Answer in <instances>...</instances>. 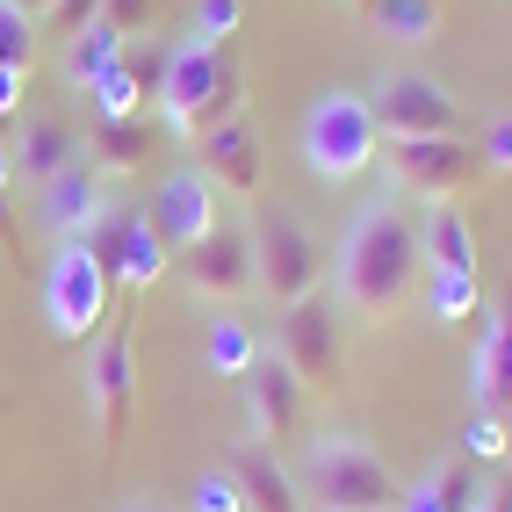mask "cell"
Segmentation results:
<instances>
[{"instance_id": "39", "label": "cell", "mask_w": 512, "mask_h": 512, "mask_svg": "<svg viewBox=\"0 0 512 512\" xmlns=\"http://www.w3.org/2000/svg\"><path fill=\"white\" fill-rule=\"evenodd\" d=\"M116 512H174V505H166V498H123Z\"/></svg>"}, {"instance_id": "40", "label": "cell", "mask_w": 512, "mask_h": 512, "mask_svg": "<svg viewBox=\"0 0 512 512\" xmlns=\"http://www.w3.org/2000/svg\"><path fill=\"white\" fill-rule=\"evenodd\" d=\"M15 8H29V15H37V22H44V15L58 8V0H15Z\"/></svg>"}, {"instance_id": "38", "label": "cell", "mask_w": 512, "mask_h": 512, "mask_svg": "<svg viewBox=\"0 0 512 512\" xmlns=\"http://www.w3.org/2000/svg\"><path fill=\"white\" fill-rule=\"evenodd\" d=\"M0 195H15V145H0Z\"/></svg>"}, {"instance_id": "11", "label": "cell", "mask_w": 512, "mask_h": 512, "mask_svg": "<svg viewBox=\"0 0 512 512\" xmlns=\"http://www.w3.org/2000/svg\"><path fill=\"white\" fill-rule=\"evenodd\" d=\"M275 354L296 368L303 390H332L339 383V303L332 296H303L275 318Z\"/></svg>"}, {"instance_id": "10", "label": "cell", "mask_w": 512, "mask_h": 512, "mask_svg": "<svg viewBox=\"0 0 512 512\" xmlns=\"http://www.w3.org/2000/svg\"><path fill=\"white\" fill-rule=\"evenodd\" d=\"M87 246H94L101 267L116 275V289H152V282H166V267H174V253H166L152 210H138V202H116V210L94 224Z\"/></svg>"}, {"instance_id": "19", "label": "cell", "mask_w": 512, "mask_h": 512, "mask_svg": "<svg viewBox=\"0 0 512 512\" xmlns=\"http://www.w3.org/2000/svg\"><path fill=\"white\" fill-rule=\"evenodd\" d=\"M476 498H484V476L462 455H440L412 484H397V512H476Z\"/></svg>"}, {"instance_id": "4", "label": "cell", "mask_w": 512, "mask_h": 512, "mask_svg": "<svg viewBox=\"0 0 512 512\" xmlns=\"http://www.w3.org/2000/svg\"><path fill=\"white\" fill-rule=\"evenodd\" d=\"M383 138H375V116H368V94L354 87H325L311 109H303V166L325 181V188H347L361 181Z\"/></svg>"}, {"instance_id": "22", "label": "cell", "mask_w": 512, "mask_h": 512, "mask_svg": "<svg viewBox=\"0 0 512 512\" xmlns=\"http://www.w3.org/2000/svg\"><path fill=\"white\" fill-rule=\"evenodd\" d=\"M419 260L426 267H455V275H476V231L462 217V202H426V217H419Z\"/></svg>"}, {"instance_id": "15", "label": "cell", "mask_w": 512, "mask_h": 512, "mask_svg": "<svg viewBox=\"0 0 512 512\" xmlns=\"http://www.w3.org/2000/svg\"><path fill=\"white\" fill-rule=\"evenodd\" d=\"M152 224H159V238H166V253H188V246H202V238L217 231V181L202 174V166L188 159V166H174V174L159 181V195H152Z\"/></svg>"}, {"instance_id": "25", "label": "cell", "mask_w": 512, "mask_h": 512, "mask_svg": "<svg viewBox=\"0 0 512 512\" xmlns=\"http://www.w3.org/2000/svg\"><path fill=\"white\" fill-rule=\"evenodd\" d=\"M253 354H260V339H253V325L238 311H217L210 325H202V368L224 375V383H238V375L253 368Z\"/></svg>"}, {"instance_id": "8", "label": "cell", "mask_w": 512, "mask_h": 512, "mask_svg": "<svg viewBox=\"0 0 512 512\" xmlns=\"http://www.w3.org/2000/svg\"><path fill=\"white\" fill-rule=\"evenodd\" d=\"M368 116L375 138H448V130H462V101L419 65H397V73H375Z\"/></svg>"}, {"instance_id": "33", "label": "cell", "mask_w": 512, "mask_h": 512, "mask_svg": "<svg viewBox=\"0 0 512 512\" xmlns=\"http://www.w3.org/2000/svg\"><path fill=\"white\" fill-rule=\"evenodd\" d=\"M94 22L123 29V37H145V29L159 22V0H101V15H94Z\"/></svg>"}, {"instance_id": "13", "label": "cell", "mask_w": 512, "mask_h": 512, "mask_svg": "<svg viewBox=\"0 0 512 512\" xmlns=\"http://www.w3.org/2000/svg\"><path fill=\"white\" fill-rule=\"evenodd\" d=\"M116 210V195H109V174H94L87 159H73L65 174H51L44 188H37V217H44V231L58 238V246H87L94 238V224Z\"/></svg>"}, {"instance_id": "12", "label": "cell", "mask_w": 512, "mask_h": 512, "mask_svg": "<svg viewBox=\"0 0 512 512\" xmlns=\"http://www.w3.org/2000/svg\"><path fill=\"white\" fill-rule=\"evenodd\" d=\"M181 282H188L195 303H246L260 289V275H253V231L217 224L202 246L181 253Z\"/></svg>"}, {"instance_id": "41", "label": "cell", "mask_w": 512, "mask_h": 512, "mask_svg": "<svg viewBox=\"0 0 512 512\" xmlns=\"http://www.w3.org/2000/svg\"><path fill=\"white\" fill-rule=\"evenodd\" d=\"M347 8H368V0H347Z\"/></svg>"}, {"instance_id": "26", "label": "cell", "mask_w": 512, "mask_h": 512, "mask_svg": "<svg viewBox=\"0 0 512 512\" xmlns=\"http://www.w3.org/2000/svg\"><path fill=\"white\" fill-rule=\"evenodd\" d=\"M145 116H130V123H94V138H87V166L94 174H109V181H123V174H138L145 166Z\"/></svg>"}, {"instance_id": "28", "label": "cell", "mask_w": 512, "mask_h": 512, "mask_svg": "<svg viewBox=\"0 0 512 512\" xmlns=\"http://www.w3.org/2000/svg\"><path fill=\"white\" fill-rule=\"evenodd\" d=\"M462 462H476V469H498L505 455H512V426L498 419V412H469V426H462V448H455Z\"/></svg>"}, {"instance_id": "1", "label": "cell", "mask_w": 512, "mask_h": 512, "mask_svg": "<svg viewBox=\"0 0 512 512\" xmlns=\"http://www.w3.org/2000/svg\"><path fill=\"white\" fill-rule=\"evenodd\" d=\"M419 224L404 217V195H368L332 246V303L361 325H390L419 296Z\"/></svg>"}, {"instance_id": "16", "label": "cell", "mask_w": 512, "mask_h": 512, "mask_svg": "<svg viewBox=\"0 0 512 512\" xmlns=\"http://www.w3.org/2000/svg\"><path fill=\"white\" fill-rule=\"evenodd\" d=\"M469 397L476 412H498L512 426V289L498 296V311L476 325V354H469Z\"/></svg>"}, {"instance_id": "34", "label": "cell", "mask_w": 512, "mask_h": 512, "mask_svg": "<svg viewBox=\"0 0 512 512\" xmlns=\"http://www.w3.org/2000/svg\"><path fill=\"white\" fill-rule=\"evenodd\" d=\"M94 15H101V0H58V8H51L44 22L58 29V37H73V29H87Z\"/></svg>"}, {"instance_id": "3", "label": "cell", "mask_w": 512, "mask_h": 512, "mask_svg": "<svg viewBox=\"0 0 512 512\" xmlns=\"http://www.w3.org/2000/svg\"><path fill=\"white\" fill-rule=\"evenodd\" d=\"M303 512H397V476L361 433H318L296 462Z\"/></svg>"}, {"instance_id": "14", "label": "cell", "mask_w": 512, "mask_h": 512, "mask_svg": "<svg viewBox=\"0 0 512 512\" xmlns=\"http://www.w3.org/2000/svg\"><path fill=\"white\" fill-rule=\"evenodd\" d=\"M238 390H246V440H260V448H275V440H289L303 426V383L275 347L253 354V368L238 375Z\"/></svg>"}, {"instance_id": "17", "label": "cell", "mask_w": 512, "mask_h": 512, "mask_svg": "<svg viewBox=\"0 0 512 512\" xmlns=\"http://www.w3.org/2000/svg\"><path fill=\"white\" fill-rule=\"evenodd\" d=\"M159 73H166L159 51H123L109 73L87 87L94 123H130V116H145V101H159Z\"/></svg>"}, {"instance_id": "35", "label": "cell", "mask_w": 512, "mask_h": 512, "mask_svg": "<svg viewBox=\"0 0 512 512\" xmlns=\"http://www.w3.org/2000/svg\"><path fill=\"white\" fill-rule=\"evenodd\" d=\"M29 109V73H8V65H0V123H15Z\"/></svg>"}, {"instance_id": "20", "label": "cell", "mask_w": 512, "mask_h": 512, "mask_svg": "<svg viewBox=\"0 0 512 512\" xmlns=\"http://www.w3.org/2000/svg\"><path fill=\"white\" fill-rule=\"evenodd\" d=\"M73 159H87V152H80V130L65 123V116H29V123H22V138H15V181L44 188V181L65 174Z\"/></svg>"}, {"instance_id": "6", "label": "cell", "mask_w": 512, "mask_h": 512, "mask_svg": "<svg viewBox=\"0 0 512 512\" xmlns=\"http://www.w3.org/2000/svg\"><path fill=\"white\" fill-rule=\"evenodd\" d=\"M253 275H260V296L289 311V303L318 296V238L289 202H260V224H253Z\"/></svg>"}, {"instance_id": "9", "label": "cell", "mask_w": 512, "mask_h": 512, "mask_svg": "<svg viewBox=\"0 0 512 512\" xmlns=\"http://www.w3.org/2000/svg\"><path fill=\"white\" fill-rule=\"evenodd\" d=\"M87 404H94V426H101V448H123L130 433V412H138V332L130 325H109L101 347L87 354Z\"/></svg>"}, {"instance_id": "30", "label": "cell", "mask_w": 512, "mask_h": 512, "mask_svg": "<svg viewBox=\"0 0 512 512\" xmlns=\"http://www.w3.org/2000/svg\"><path fill=\"white\" fill-rule=\"evenodd\" d=\"M238 22H246V0H195V22H188V37L224 51V44L238 37Z\"/></svg>"}, {"instance_id": "21", "label": "cell", "mask_w": 512, "mask_h": 512, "mask_svg": "<svg viewBox=\"0 0 512 512\" xmlns=\"http://www.w3.org/2000/svg\"><path fill=\"white\" fill-rule=\"evenodd\" d=\"M231 476H238V491H246V512H303L296 469H282V455L260 448V440H246V448L231 455Z\"/></svg>"}, {"instance_id": "37", "label": "cell", "mask_w": 512, "mask_h": 512, "mask_svg": "<svg viewBox=\"0 0 512 512\" xmlns=\"http://www.w3.org/2000/svg\"><path fill=\"white\" fill-rule=\"evenodd\" d=\"M22 231H15V195H0V253H15Z\"/></svg>"}, {"instance_id": "5", "label": "cell", "mask_w": 512, "mask_h": 512, "mask_svg": "<svg viewBox=\"0 0 512 512\" xmlns=\"http://www.w3.org/2000/svg\"><path fill=\"white\" fill-rule=\"evenodd\" d=\"M116 311V275L101 267L94 246H58L44 267V325L65 347H87V339L109 325Z\"/></svg>"}, {"instance_id": "32", "label": "cell", "mask_w": 512, "mask_h": 512, "mask_svg": "<svg viewBox=\"0 0 512 512\" xmlns=\"http://www.w3.org/2000/svg\"><path fill=\"white\" fill-rule=\"evenodd\" d=\"M476 159H484V174H512V109L484 116V145H476Z\"/></svg>"}, {"instance_id": "31", "label": "cell", "mask_w": 512, "mask_h": 512, "mask_svg": "<svg viewBox=\"0 0 512 512\" xmlns=\"http://www.w3.org/2000/svg\"><path fill=\"white\" fill-rule=\"evenodd\" d=\"M188 512H246V491H238L231 462L224 469H202L195 484H188Z\"/></svg>"}, {"instance_id": "29", "label": "cell", "mask_w": 512, "mask_h": 512, "mask_svg": "<svg viewBox=\"0 0 512 512\" xmlns=\"http://www.w3.org/2000/svg\"><path fill=\"white\" fill-rule=\"evenodd\" d=\"M0 65H8V73L37 65V15L15 8V0H0Z\"/></svg>"}, {"instance_id": "24", "label": "cell", "mask_w": 512, "mask_h": 512, "mask_svg": "<svg viewBox=\"0 0 512 512\" xmlns=\"http://www.w3.org/2000/svg\"><path fill=\"white\" fill-rule=\"evenodd\" d=\"M368 22H375V37H383V44L426 51L440 37V0H368Z\"/></svg>"}, {"instance_id": "27", "label": "cell", "mask_w": 512, "mask_h": 512, "mask_svg": "<svg viewBox=\"0 0 512 512\" xmlns=\"http://www.w3.org/2000/svg\"><path fill=\"white\" fill-rule=\"evenodd\" d=\"M419 296H426L433 325H469L476 311H484V282H476V275H455V267H426V275H419Z\"/></svg>"}, {"instance_id": "23", "label": "cell", "mask_w": 512, "mask_h": 512, "mask_svg": "<svg viewBox=\"0 0 512 512\" xmlns=\"http://www.w3.org/2000/svg\"><path fill=\"white\" fill-rule=\"evenodd\" d=\"M130 51V37L123 29H109V22H87V29H73V37H65V51H58V73H65V87L73 94H87L101 73H109V65Z\"/></svg>"}, {"instance_id": "36", "label": "cell", "mask_w": 512, "mask_h": 512, "mask_svg": "<svg viewBox=\"0 0 512 512\" xmlns=\"http://www.w3.org/2000/svg\"><path fill=\"white\" fill-rule=\"evenodd\" d=\"M476 512H512V476H491L484 498H476Z\"/></svg>"}, {"instance_id": "2", "label": "cell", "mask_w": 512, "mask_h": 512, "mask_svg": "<svg viewBox=\"0 0 512 512\" xmlns=\"http://www.w3.org/2000/svg\"><path fill=\"white\" fill-rule=\"evenodd\" d=\"M246 109V80H238V65L217 51V44H195L181 37L166 51V73H159V116L174 130V145H195L202 130L231 123Z\"/></svg>"}, {"instance_id": "7", "label": "cell", "mask_w": 512, "mask_h": 512, "mask_svg": "<svg viewBox=\"0 0 512 512\" xmlns=\"http://www.w3.org/2000/svg\"><path fill=\"white\" fill-rule=\"evenodd\" d=\"M383 174H390V195H426V202H455L476 174H484V159H476L469 138H383Z\"/></svg>"}, {"instance_id": "18", "label": "cell", "mask_w": 512, "mask_h": 512, "mask_svg": "<svg viewBox=\"0 0 512 512\" xmlns=\"http://www.w3.org/2000/svg\"><path fill=\"white\" fill-rule=\"evenodd\" d=\"M202 174L217 181V195H260V130L246 123V116H231V123H217V130H202Z\"/></svg>"}]
</instances>
